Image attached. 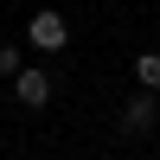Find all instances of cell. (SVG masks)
Instances as JSON below:
<instances>
[{"label":"cell","mask_w":160,"mask_h":160,"mask_svg":"<svg viewBox=\"0 0 160 160\" xmlns=\"http://www.w3.org/2000/svg\"><path fill=\"white\" fill-rule=\"evenodd\" d=\"M26 38H32V45L38 51H64V45H71V26H64V13H32V19H26Z\"/></svg>","instance_id":"obj_1"},{"label":"cell","mask_w":160,"mask_h":160,"mask_svg":"<svg viewBox=\"0 0 160 160\" xmlns=\"http://www.w3.org/2000/svg\"><path fill=\"white\" fill-rule=\"evenodd\" d=\"M135 83L141 90H160V51H141L135 58Z\"/></svg>","instance_id":"obj_4"},{"label":"cell","mask_w":160,"mask_h":160,"mask_svg":"<svg viewBox=\"0 0 160 160\" xmlns=\"http://www.w3.org/2000/svg\"><path fill=\"white\" fill-rule=\"evenodd\" d=\"M154 122H160V102H154V90L128 96V109H122V135H148Z\"/></svg>","instance_id":"obj_2"},{"label":"cell","mask_w":160,"mask_h":160,"mask_svg":"<svg viewBox=\"0 0 160 160\" xmlns=\"http://www.w3.org/2000/svg\"><path fill=\"white\" fill-rule=\"evenodd\" d=\"M13 90H19L26 109H45L51 102V71H13Z\"/></svg>","instance_id":"obj_3"},{"label":"cell","mask_w":160,"mask_h":160,"mask_svg":"<svg viewBox=\"0 0 160 160\" xmlns=\"http://www.w3.org/2000/svg\"><path fill=\"white\" fill-rule=\"evenodd\" d=\"M19 71V45H0V77H13Z\"/></svg>","instance_id":"obj_5"}]
</instances>
